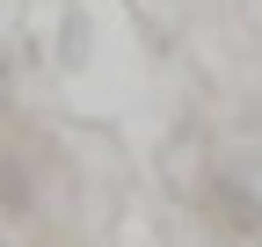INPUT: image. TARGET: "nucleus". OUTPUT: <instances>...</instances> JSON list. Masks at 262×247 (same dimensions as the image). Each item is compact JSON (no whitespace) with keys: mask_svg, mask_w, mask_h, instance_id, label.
I'll use <instances>...</instances> for the list:
<instances>
[]
</instances>
